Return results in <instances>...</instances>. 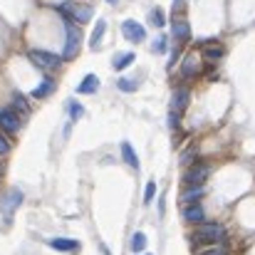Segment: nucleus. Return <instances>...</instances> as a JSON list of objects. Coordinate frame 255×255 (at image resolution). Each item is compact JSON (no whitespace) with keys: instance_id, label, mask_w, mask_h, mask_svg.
I'll list each match as a JSON object with an SVG mask.
<instances>
[{"instance_id":"f257e3e1","label":"nucleus","mask_w":255,"mask_h":255,"mask_svg":"<svg viewBox=\"0 0 255 255\" xmlns=\"http://www.w3.org/2000/svg\"><path fill=\"white\" fill-rule=\"evenodd\" d=\"M57 10L62 12L65 20L75 22V25H82L87 22L92 15H94V7L87 5V2H75V0H65V2H57Z\"/></svg>"},{"instance_id":"f03ea898","label":"nucleus","mask_w":255,"mask_h":255,"mask_svg":"<svg viewBox=\"0 0 255 255\" xmlns=\"http://www.w3.org/2000/svg\"><path fill=\"white\" fill-rule=\"evenodd\" d=\"M223 238H226V228L221 223H201L193 233V243H198V246L223 243Z\"/></svg>"},{"instance_id":"7ed1b4c3","label":"nucleus","mask_w":255,"mask_h":255,"mask_svg":"<svg viewBox=\"0 0 255 255\" xmlns=\"http://www.w3.org/2000/svg\"><path fill=\"white\" fill-rule=\"evenodd\" d=\"M27 57H30V62L37 65L40 70H57V67L62 65V57L55 55V52H47V50H30Z\"/></svg>"},{"instance_id":"20e7f679","label":"nucleus","mask_w":255,"mask_h":255,"mask_svg":"<svg viewBox=\"0 0 255 255\" xmlns=\"http://www.w3.org/2000/svg\"><path fill=\"white\" fill-rule=\"evenodd\" d=\"M80 40H82V37H80V30L75 27V22L65 20V50H62V57H65V60H70V57L77 55Z\"/></svg>"},{"instance_id":"39448f33","label":"nucleus","mask_w":255,"mask_h":255,"mask_svg":"<svg viewBox=\"0 0 255 255\" xmlns=\"http://www.w3.org/2000/svg\"><path fill=\"white\" fill-rule=\"evenodd\" d=\"M208 173H211V166H208L206 161H196V164H191V166L186 169L183 183H186V186H203L206 178H208Z\"/></svg>"},{"instance_id":"423d86ee","label":"nucleus","mask_w":255,"mask_h":255,"mask_svg":"<svg viewBox=\"0 0 255 255\" xmlns=\"http://www.w3.org/2000/svg\"><path fill=\"white\" fill-rule=\"evenodd\" d=\"M122 35L129 40V42H134V45H139V42H144L146 40V27L141 25V22H136V20H124L122 22Z\"/></svg>"},{"instance_id":"0eeeda50","label":"nucleus","mask_w":255,"mask_h":255,"mask_svg":"<svg viewBox=\"0 0 255 255\" xmlns=\"http://www.w3.org/2000/svg\"><path fill=\"white\" fill-rule=\"evenodd\" d=\"M20 112H15L12 107H7V109H0V129L2 131H7V134H15L17 129H20Z\"/></svg>"},{"instance_id":"6e6552de","label":"nucleus","mask_w":255,"mask_h":255,"mask_svg":"<svg viewBox=\"0 0 255 255\" xmlns=\"http://www.w3.org/2000/svg\"><path fill=\"white\" fill-rule=\"evenodd\" d=\"M20 203H22V191H20V188H10V191L0 198V211H2L5 216H10Z\"/></svg>"},{"instance_id":"1a4fd4ad","label":"nucleus","mask_w":255,"mask_h":255,"mask_svg":"<svg viewBox=\"0 0 255 255\" xmlns=\"http://www.w3.org/2000/svg\"><path fill=\"white\" fill-rule=\"evenodd\" d=\"M188 99H191L188 89L178 87V89L173 92V97H171V114H178V117H181V112L188 107Z\"/></svg>"},{"instance_id":"9d476101","label":"nucleus","mask_w":255,"mask_h":255,"mask_svg":"<svg viewBox=\"0 0 255 255\" xmlns=\"http://www.w3.org/2000/svg\"><path fill=\"white\" fill-rule=\"evenodd\" d=\"M183 218L188 221V223H206V211H203V206L201 203H188V206H183Z\"/></svg>"},{"instance_id":"9b49d317","label":"nucleus","mask_w":255,"mask_h":255,"mask_svg":"<svg viewBox=\"0 0 255 255\" xmlns=\"http://www.w3.org/2000/svg\"><path fill=\"white\" fill-rule=\"evenodd\" d=\"M171 32H173V37L178 40V42H188L191 40V25L186 22V20H173V25H171Z\"/></svg>"},{"instance_id":"f8f14e48","label":"nucleus","mask_w":255,"mask_h":255,"mask_svg":"<svg viewBox=\"0 0 255 255\" xmlns=\"http://www.w3.org/2000/svg\"><path fill=\"white\" fill-rule=\"evenodd\" d=\"M50 246H52L55 251H60V253H77V251H80V243L72 241V238H52Z\"/></svg>"},{"instance_id":"ddd939ff","label":"nucleus","mask_w":255,"mask_h":255,"mask_svg":"<svg viewBox=\"0 0 255 255\" xmlns=\"http://www.w3.org/2000/svg\"><path fill=\"white\" fill-rule=\"evenodd\" d=\"M203 198V186H186L183 193H181V203L188 206V203H198Z\"/></svg>"},{"instance_id":"4468645a","label":"nucleus","mask_w":255,"mask_h":255,"mask_svg":"<svg viewBox=\"0 0 255 255\" xmlns=\"http://www.w3.org/2000/svg\"><path fill=\"white\" fill-rule=\"evenodd\" d=\"M104 32H107V22L104 20H97L94 27H92V35H89V47L92 50H99V42H102Z\"/></svg>"},{"instance_id":"2eb2a0df","label":"nucleus","mask_w":255,"mask_h":255,"mask_svg":"<svg viewBox=\"0 0 255 255\" xmlns=\"http://www.w3.org/2000/svg\"><path fill=\"white\" fill-rule=\"evenodd\" d=\"M136 60V55L134 52H119V55H114V60H112V67L117 70V72H122V70H127L131 62Z\"/></svg>"},{"instance_id":"dca6fc26","label":"nucleus","mask_w":255,"mask_h":255,"mask_svg":"<svg viewBox=\"0 0 255 255\" xmlns=\"http://www.w3.org/2000/svg\"><path fill=\"white\" fill-rule=\"evenodd\" d=\"M52 92H55V80L45 77V80H42L40 85L32 89V97H35V99H45V97H50Z\"/></svg>"},{"instance_id":"f3484780","label":"nucleus","mask_w":255,"mask_h":255,"mask_svg":"<svg viewBox=\"0 0 255 255\" xmlns=\"http://www.w3.org/2000/svg\"><path fill=\"white\" fill-rule=\"evenodd\" d=\"M122 159H124L131 169H139V156H136V151H134V146H131L129 141H122Z\"/></svg>"},{"instance_id":"a211bd4d","label":"nucleus","mask_w":255,"mask_h":255,"mask_svg":"<svg viewBox=\"0 0 255 255\" xmlns=\"http://www.w3.org/2000/svg\"><path fill=\"white\" fill-rule=\"evenodd\" d=\"M97 89H99V77H97V75H87L85 80L77 85V92H80V94H94Z\"/></svg>"},{"instance_id":"6ab92c4d","label":"nucleus","mask_w":255,"mask_h":255,"mask_svg":"<svg viewBox=\"0 0 255 255\" xmlns=\"http://www.w3.org/2000/svg\"><path fill=\"white\" fill-rule=\"evenodd\" d=\"M203 55H206L208 60H221V57L226 55V50H223V45H216V42L211 40V42L203 45Z\"/></svg>"},{"instance_id":"aec40b11","label":"nucleus","mask_w":255,"mask_h":255,"mask_svg":"<svg viewBox=\"0 0 255 255\" xmlns=\"http://www.w3.org/2000/svg\"><path fill=\"white\" fill-rule=\"evenodd\" d=\"M198 72V62H196V57H186L183 60V65H181V77H193Z\"/></svg>"},{"instance_id":"412c9836","label":"nucleus","mask_w":255,"mask_h":255,"mask_svg":"<svg viewBox=\"0 0 255 255\" xmlns=\"http://www.w3.org/2000/svg\"><path fill=\"white\" fill-rule=\"evenodd\" d=\"M196 255H228V248L223 243H213V246H203Z\"/></svg>"},{"instance_id":"4be33fe9","label":"nucleus","mask_w":255,"mask_h":255,"mask_svg":"<svg viewBox=\"0 0 255 255\" xmlns=\"http://www.w3.org/2000/svg\"><path fill=\"white\" fill-rule=\"evenodd\" d=\"M149 22H151L154 27H164V22H166V12H164V7H154V10L149 12Z\"/></svg>"},{"instance_id":"5701e85b","label":"nucleus","mask_w":255,"mask_h":255,"mask_svg":"<svg viewBox=\"0 0 255 255\" xmlns=\"http://www.w3.org/2000/svg\"><path fill=\"white\" fill-rule=\"evenodd\" d=\"M67 109H70V119H72V122H77V119L85 117V107H82L80 102H75V99L67 102Z\"/></svg>"},{"instance_id":"b1692460","label":"nucleus","mask_w":255,"mask_h":255,"mask_svg":"<svg viewBox=\"0 0 255 255\" xmlns=\"http://www.w3.org/2000/svg\"><path fill=\"white\" fill-rule=\"evenodd\" d=\"M12 109L20 112V114H27L30 112V104H27V99L22 94H12Z\"/></svg>"},{"instance_id":"393cba45","label":"nucleus","mask_w":255,"mask_h":255,"mask_svg":"<svg viewBox=\"0 0 255 255\" xmlns=\"http://www.w3.org/2000/svg\"><path fill=\"white\" fill-rule=\"evenodd\" d=\"M151 50H154L156 55H161V52H166V50H169V37H166V35H159V37L154 40V45H151Z\"/></svg>"},{"instance_id":"a878e982","label":"nucleus","mask_w":255,"mask_h":255,"mask_svg":"<svg viewBox=\"0 0 255 255\" xmlns=\"http://www.w3.org/2000/svg\"><path fill=\"white\" fill-rule=\"evenodd\" d=\"M146 248V236L144 233H134V238H131V251L134 253H141Z\"/></svg>"},{"instance_id":"bb28decb","label":"nucleus","mask_w":255,"mask_h":255,"mask_svg":"<svg viewBox=\"0 0 255 255\" xmlns=\"http://www.w3.org/2000/svg\"><path fill=\"white\" fill-rule=\"evenodd\" d=\"M117 87H119L122 92H136L139 82H136V80H124V77H122V80L117 82Z\"/></svg>"},{"instance_id":"cd10ccee","label":"nucleus","mask_w":255,"mask_h":255,"mask_svg":"<svg viewBox=\"0 0 255 255\" xmlns=\"http://www.w3.org/2000/svg\"><path fill=\"white\" fill-rule=\"evenodd\" d=\"M154 196H156V183L149 181V183H146V191H144V203H151Z\"/></svg>"},{"instance_id":"c85d7f7f","label":"nucleus","mask_w":255,"mask_h":255,"mask_svg":"<svg viewBox=\"0 0 255 255\" xmlns=\"http://www.w3.org/2000/svg\"><path fill=\"white\" fill-rule=\"evenodd\" d=\"M7 151H10V144H7L5 134H0V156H2V154H7Z\"/></svg>"},{"instance_id":"c756f323","label":"nucleus","mask_w":255,"mask_h":255,"mask_svg":"<svg viewBox=\"0 0 255 255\" xmlns=\"http://www.w3.org/2000/svg\"><path fill=\"white\" fill-rule=\"evenodd\" d=\"M0 176H2V161H0Z\"/></svg>"},{"instance_id":"7c9ffc66","label":"nucleus","mask_w":255,"mask_h":255,"mask_svg":"<svg viewBox=\"0 0 255 255\" xmlns=\"http://www.w3.org/2000/svg\"><path fill=\"white\" fill-rule=\"evenodd\" d=\"M107 2H114V0H107Z\"/></svg>"}]
</instances>
